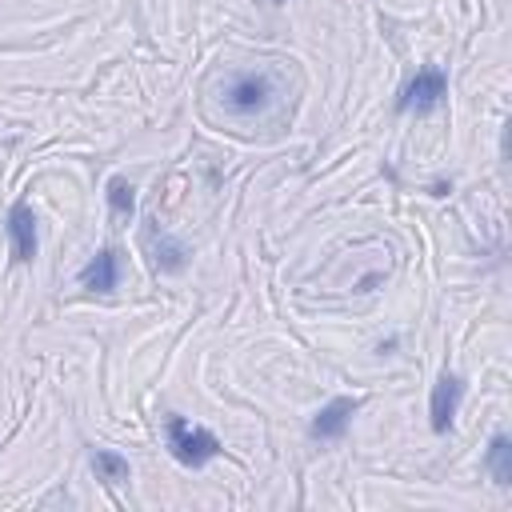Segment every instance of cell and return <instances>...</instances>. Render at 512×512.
<instances>
[{"label":"cell","instance_id":"2","mask_svg":"<svg viewBox=\"0 0 512 512\" xmlns=\"http://www.w3.org/2000/svg\"><path fill=\"white\" fill-rule=\"evenodd\" d=\"M272 104V80L260 72H236L224 84V108L236 116H256Z\"/></svg>","mask_w":512,"mask_h":512},{"label":"cell","instance_id":"1","mask_svg":"<svg viewBox=\"0 0 512 512\" xmlns=\"http://www.w3.org/2000/svg\"><path fill=\"white\" fill-rule=\"evenodd\" d=\"M164 440H168L172 456H176L180 464H188V468H200V464H208L212 456L224 452V444H220L208 428L188 424L184 416H168V424H164Z\"/></svg>","mask_w":512,"mask_h":512},{"label":"cell","instance_id":"3","mask_svg":"<svg viewBox=\"0 0 512 512\" xmlns=\"http://www.w3.org/2000/svg\"><path fill=\"white\" fill-rule=\"evenodd\" d=\"M444 96H448V76H444L440 68H416V76L400 88L396 108H400V112H416V116H424V112L440 108Z\"/></svg>","mask_w":512,"mask_h":512},{"label":"cell","instance_id":"6","mask_svg":"<svg viewBox=\"0 0 512 512\" xmlns=\"http://www.w3.org/2000/svg\"><path fill=\"white\" fill-rule=\"evenodd\" d=\"M460 396H464V380L456 372H440V380L432 384V400H428V424H432V432H448L452 428V416L460 408Z\"/></svg>","mask_w":512,"mask_h":512},{"label":"cell","instance_id":"7","mask_svg":"<svg viewBox=\"0 0 512 512\" xmlns=\"http://www.w3.org/2000/svg\"><path fill=\"white\" fill-rule=\"evenodd\" d=\"M356 408H360V400H356V396H336V400H328V404L312 416V424H308L312 440H340Z\"/></svg>","mask_w":512,"mask_h":512},{"label":"cell","instance_id":"9","mask_svg":"<svg viewBox=\"0 0 512 512\" xmlns=\"http://www.w3.org/2000/svg\"><path fill=\"white\" fill-rule=\"evenodd\" d=\"M484 468L492 472V480H496L500 488H508V484H512V440H508L504 432H496V436L488 440Z\"/></svg>","mask_w":512,"mask_h":512},{"label":"cell","instance_id":"10","mask_svg":"<svg viewBox=\"0 0 512 512\" xmlns=\"http://www.w3.org/2000/svg\"><path fill=\"white\" fill-rule=\"evenodd\" d=\"M92 472H96V480H104V484H120V480H128V460H124L120 452L96 448V452H92Z\"/></svg>","mask_w":512,"mask_h":512},{"label":"cell","instance_id":"4","mask_svg":"<svg viewBox=\"0 0 512 512\" xmlns=\"http://www.w3.org/2000/svg\"><path fill=\"white\" fill-rule=\"evenodd\" d=\"M4 232H8V248H12V260L16 264H28L36 256V216H32V204L28 200H16L4 216Z\"/></svg>","mask_w":512,"mask_h":512},{"label":"cell","instance_id":"11","mask_svg":"<svg viewBox=\"0 0 512 512\" xmlns=\"http://www.w3.org/2000/svg\"><path fill=\"white\" fill-rule=\"evenodd\" d=\"M104 196H108V208H112V216L128 220V216L136 212V188H132L124 176H112V180H108V188H104Z\"/></svg>","mask_w":512,"mask_h":512},{"label":"cell","instance_id":"8","mask_svg":"<svg viewBox=\"0 0 512 512\" xmlns=\"http://www.w3.org/2000/svg\"><path fill=\"white\" fill-rule=\"evenodd\" d=\"M80 284L92 292H112L120 284V256L116 248H100L84 268H80Z\"/></svg>","mask_w":512,"mask_h":512},{"label":"cell","instance_id":"5","mask_svg":"<svg viewBox=\"0 0 512 512\" xmlns=\"http://www.w3.org/2000/svg\"><path fill=\"white\" fill-rule=\"evenodd\" d=\"M140 244H144V252L152 256V264H156L160 272H180V268L188 264V248H184L176 236H168L156 220H148V224H144Z\"/></svg>","mask_w":512,"mask_h":512}]
</instances>
